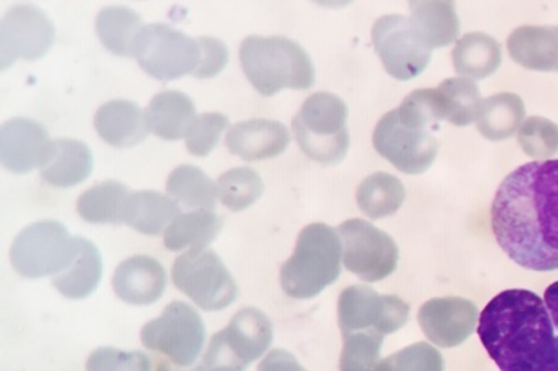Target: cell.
I'll return each mask as SVG.
<instances>
[{
    "instance_id": "6da1fadb",
    "label": "cell",
    "mask_w": 558,
    "mask_h": 371,
    "mask_svg": "<svg viewBox=\"0 0 558 371\" xmlns=\"http://www.w3.org/2000/svg\"><path fill=\"white\" fill-rule=\"evenodd\" d=\"M490 222L497 243L517 265L558 270V160L521 165L494 197Z\"/></svg>"
},
{
    "instance_id": "7a4b0ae2",
    "label": "cell",
    "mask_w": 558,
    "mask_h": 371,
    "mask_svg": "<svg viewBox=\"0 0 558 371\" xmlns=\"http://www.w3.org/2000/svg\"><path fill=\"white\" fill-rule=\"evenodd\" d=\"M477 334L502 371H547L557 354V334L544 299L526 289L497 294L481 312Z\"/></svg>"
},
{
    "instance_id": "3957f363",
    "label": "cell",
    "mask_w": 558,
    "mask_h": 371,
    "mask_svg": "<svg viewBox=\"0 0 558 371\" xmlns=\"http://www.w3.org/2000/svg\"><path fill=\"white\" fill-rule=\"evenodd\" d=\"M447 116L446 100L439 89L413 91L377 122L374 149L400 172H426L439 152L437 125Z\"/></svg>"
},
{
    "instance_id": "277c9868",
    "label": "cell",
    "mask_w": 558,
    "mask_h": 371,
    "mask_svg": "<svg viewBox=\"0 0 558 371\" xmlns=\"http://www.w3.org/2000/svg\"><path fill=\"white\" fill-rule=\"evenodd\" d=\"M240 62L253 88L263 96L314 85L311 57L299 42L283 36H248L240 46Z\"/></svg>"
},
{
    "instance_id": "5b68a950",
    "label": "cell",
    "mask_w": 558,
    "mask_h": 371,
    "mask_svg": "<svg viewBox=\"0 0 558 371\" xmlns=\"http://www.w3.org/2000/svg\"><path fill=\"white\" fill-rule=\"evenodd\" d=\"M347 119L349 107L339 96L332 92L311 94L293 116V135L311 160L323 165H336L349 152Z\"/></svg>"
},
{
    "instance_id": "8992f818",
    "label": "cell",
    "mask_w": 558,
    "mask_h": 371,
    "mask_svg": "<svg viewBox=\"0 0 558 371\" xmlns=\"http://www.w3.org/2000/svg\"><path fill=\"white\" fill-rule=\"evenodd\" d=\"M339 275V243L332 230L307 226L295 256L283 265L282 284L293 297H311Z\"/></svg>"
},
{
    "instance_id": "52a82bcc",
    "label": "cell",
    "mask_w": 558,
    "mask_h": 371,
    "mask_svg": "<svg viewBox=\"0 0 558 371\" xmlns=\"http://www.w3.org/2000/svg\"><path fill=\"white\" fill-rule=\"evenodd\" d=\"M135 59L153 78L172 82L195 73L202 60V47L198 39L166 23H149L136 39Z\"/></svg>"
},
{
    "instance_id": "ba28073f",
    "label": "cell",
    "mask_w": 558,
    "mask_h": 371,
    "mask_svg": "<svg viewBox=\"0 0 558 371\" xmlns=\"http://www.w3.org/2000/svg\"><path fill=\"white\" fill-rule=\"evenodd\" d=\"M172 280L177 289L207 312L227 309L236 297L235 280L213 249H192L177 257Z\"/></svg>"
},
{
    "instance_id": "9c48e42d",
    "label": "cell",
    "mask_w": 558,
    "mask_h": 371,
    "mask_svg": "<svg viewBox=\"0 0 558 371\" xmlns=\"http://www.w3.org/2000/svg\"><path fill=\"white\" fill-rule=\"evenodd\" d=\"M75 243L65 226L52 220L29 225L13 240L10 260L28 279L59 275L72 262Z\"/></svg>"
},
{
    "instance_id": "30bf717a",
    "label": "cell",
    "mask_w": 558,
    "mask_h": 371,
    "mask_svg": "<svg viewBox=\"0 0 558 371\" xmlns=\"http://www.w3.org/2000/svg\"><path fill=\"white\" fill-rule=\"evenodd\" d=\"M371 39L384 69L399 82L416 78L429 65L433 49L407 16H380L374 23Z\"/></svg>"
},
{
    "instance_id": "8fae6325",
    "label": "cell",
    "mask_w": 558,
    "mask_h": 371,
    "mask_svg": "<svg viewBox=\"0 0 558 371\" xmlns=\"http://www.w3.org/2000/svg\"><path fill=\"white\" fill-rule=\"evenodd\" d=\"M206 330L202 316L190 304H169L159 319L142 327V343L169 357L177 366H192L202 353Z\"/></svg>"
},
{
    "instance_id": "7c38bea8",
    "label": "cell",
    "mask_w": 558,
    "mask_h": 371,
    "mask_svg": "<svg viewBox=\"0 0 558 371\" xmlns=\"http://www.w3.org/2000/svg\"><path fill=\"white\" fill-rule=\"evenodd\" d=\"M56 39L49 16L32 3H16L0 23V62L9 69L15 60H36L45 55Z\"/></svg>"
},
{
    "instance_id": "4fadbf2b",
    "label": "cell",
    "mask_w": 558,
    "mask_h": 371,
    "mask_svg": "<svg viewBox=\"0 0 558 371\" xmlns=\"http://www.w3.org/2000/svg\"><path fill=\"white\" fill-rule=\"evenodd\" d=\"M270 343V325L264 313L242 309L226 330L214 334L204 359L235 367L248 363Z\"/></svg>"
},
{
    "instance_id": "5bb4252c",
    "label": "cell",
    "mask_w": 558,
    "mask_h": 371,
    "mask_svg": "<svg viewBox=\"0 0 558 371\" xmlns=\"http://www.w3.org/2000/svg\"><path fill=\"white\" fill-rule=\"evenodd\" d=\"M48 129L32 119L7 120L0 129V159L2 165L13 173H28L41 169L48 152Z\"/></svg>"
},
{
    "instance_id": "9a60e30c",
    "label": "cell",
    "mask_w": 558,
    "mask_h": 371,
    "mask_svg": "<svg viewBox=\"0 0 558 371\" xmlns=\"http://www.w3.org/2000/svg\"><path fill=\"white\" fill-rule=\"evenodd\" d=\"M290 144V133L283 123L277 120L253 119L230 126L226 136V146L240 159H274L286 152Z\"/></svg>"
},
{
    "instance_id": "2e32d148",
    "label": "cell",
    "mask_w": 558,
    "mask_h": 371,
    "mask_svg": "<svg viewBox=\"0 0 558 371\" xmlns=\"http://www.w3.org/2000/svg\"><path fill=\"white\" fill-rule=\"evenodd\" d=\"M167 275L163 267L148 256L123 260L113 273L112 286L117 297L132 306H149L162 296Z\"/></svg>"
},
{
    "instance_id": "e0dca14e",
    "label": "cell",
    "mask_w": 558,
    "mask_h": 371,
    "mask_svg": "<svg viewBox=\"0 0 558 371\" xmlns=\"http://www.w3.org/2000/svg\"><path fill=\"white\" fill-rule=\"evenodd\" d=\"M95 128L113 147L136 146L151 133L146 110L126 99L102 103L95 115Z\"/></svg>"
},
{
    "instance_id": "ac0fdd59",
    "label": "cell",
    "mask_w": 558,
    "mask_h": 371,
    "mask_svg": "<svg viewBox=\"0 0 558 371\" xmlns=\"http://www.w3.org/2000/svg\"><path fill=\"white\" fill-rule=\"evenodd\" d=\"M508 53L518 65L534 72H558V26L524 25L507 41Z\"/></svg>"
},
{
    "instance_id": "d6986e66",
    "label": "cell",
    "mask_w": 558,
    "mask_h": 371,
    "mask_svg": "<svg viewBox=\"0 0 558 371\" xmlns=\"http://www.w3.org/2000/svg\"><path fill=\"white\" fill-rule=\"evenodd\" d=\"M39 172L46 183L56 187L80 185L93 172L92 149L83 140L52 139Z\"/></svg>"
},
{
    "instance_id": "ffe728a7",
    "label": "cell",
    "mask_w": 558,
    "mask_h": 371,
    "mask_svg": "<svg viewBox=\"0 0 558 371\" xmlns=\"http://www.w3.org/2000/svg\"><path fill=\"white\" fill-rule=\"evenodd\" d=\"M180 215L179 203L172 197L157 190H135L126 200L123 223L136 232L157 236L166 233Z\"/></svg>"
},
{
    "instance_id": "44dd1931",
    "label": "cell",
    "mask_w": 558,
    "mask_h": 371,
    "mask_svg": "<svg viewBox=\"0 0 558 371\" xmlns=\"http://www.w3.org/2000/svg\"><path fill=\"white\" fill-rule=\"evenodd\" d=\"M75 253L65 270L53 276L52 284L70 299L88 297L101 280L102 262L98 247L85 237H73Z\"/></svg>"
},
{
    "instance_id": "7402d4cb",
    "label": "cell",
    "mask_w": 558,
    "mask_h": 371,
    "mask_svg": "<svg viewBox=\"0 0 558 371\" xmlns=\"http://www.w3.org/2000/svg\"><path fill=\"white\" fill-rule=\"evenodd\" d=\"M146 115L151 133L167 140L185 138L198 116L195 103L182 91L157 92L146 109Z\"/></svg>"
},
{
    "instance_id": "603a6c76",
    "label": "cell",
    "mask_w": 558,
    "mask_h": 371,
    "mask_svg": "<svg viewBox=\"0 0 558 371\" xmlns=\"http://www.w3.org/2000/svg\"><path fill=\"white\" fill-rule=\"evenodd\" d=\"M452 60L453 69L463 78H489L502 63V47L486 33H468L458 39Z\"/></svg>"
},
{
    "instance_id": "cb8c5ba5",
    "label": "cell",
    "mask_w": 558,
    "mask_h": 371,
    "mask_svg": "<svg viewBox=\"0 0 558 371\" xmlns=\"http://www.w3.org/2000/svg\"><path fill=\"white\" fill-rule=\"evenodd\" d=\"M145 28L142 16L125 5H109L96 16V33L102 46L120 57H135L136 39Z\"/></svg>"
},
{
    "instance_id": "d4e9b609",
    "label": "cell",
    "mask_w": 558,
    "mask_h": 371,
    "mask_svg": "<svg viewBox=\"0 0 558 371\" xmlns=\"http://www.w3.org/2000/svg\"><path fill=\"white\" fill-rule=\"evenodd\" d=\"M526 115L523 99L513 92H499L483 100L476 119L477 132L489 140H506L521 128Z\"/></svg>"
},
{
    "instance_id": "484cf974",
    "label": "cell",
    "mask_w": 558,
    "mask_h": 371,
    "mask_svg": "<svg viewBox=\"0 0 558 371\" xmlns=\"http://www.w3.org/2000/svg\"><path fill=\"white\" fill-rule=\"evenodd\" d=\"M410 20L416 26L430 49L446 47L457 41L460 32L456 3L453 2H411Z\"/></svg>"
},
{
    "instance_id": "4316f807",
    "label": "cell",
    "mask_w": 558,
    "mask_h": 371,
    "mask_svg": "<svg viewBox=\"0 0 558 371\" xmlns=\"http://www.w3.org/2000/svg\"><path fill=\"white\" fill-rule=\"evenodd\" d=\"M222 217L214 210H193L182 213L163 233V246L169 250L206 249L222 230Z\"/></svg>"
},
{
    "instance_id": "83f0119b",
    "label": "cell",
    "mask_w": 558,
    "mask_h": 371,
    "mask_svg": "<svg viewBox=\"0 0 558 371\" xmlns=\"http://www.w3.org/2000/svg\"><path fill=\"white\" fill-rule=\"evenodd\" d=\"M166 190L177 203L193 210H214L219 197L216 183L202 169L189 163L170 172Z\"/></svg>"
},
{
    "instance_id": "f1b7e54d",
    "label": "cell",
    "mask_w": 558,
    "mask_h": 371,
    "mask_svg": "<svg viewBox=\"0 0 558 371\" xmlns=\"http://www.w3.org/2000/svg\"><path fill=\"white\" fill-rule=\"evenodd\" d=\"M129 197V187L109 180L85 190L78 197L76 210L86 222L119 225L123 223V212Z\"/></svg>"
},
{
    "instance_id": "f546056e",
    "label": "cell",
    "mask_w": 558,
    "mask_h": 371,
    "mask_svg": "<svg viewBox=\"0 0 558 371\" xmlns=\"http://www.w3.org/2000/svg\"><path fill=\"white\" fill-rule=\"evenodd\" d=\"M437 89L446 99L447 112H449L447 122L456 126H468L476 122L483 99H481L480 86L473 79L457 76L440 83Z\"/></svg>"
},
{
    "instance_id": "4dcf8cb0",
    "label": "cell",
    "mask_w": 558,
    "mask_h": 371,
    "mask_svg": "<svg viewBox=\"0 0 558 371\" xmlns=\"http://www.w3.org/2000/svg\"><path fill=\"white\" fill-rule=\"evenodd\" d=\"M264 185L256 170L250 166H239L229 170L217 180L219 199L230 210H243L252 206L263 194Z\"/></svg>"
},
{
    "instance_id": "1f68e13d",
    "label": "cell",
    "mask_w": 558,
    "mask_h": 371,
    "mask_svg": "<svg viewBox=\"0 0 558 371\" xmlns=\"http://www.w3.org/2000/svg\"><path fill=\"white\" fill-rule=\"evenodd\" d=\"M402 197V183L389 173H374L357 187V202L371 215L389 212Z\"/></svg>"
},
{
    "instance_id": "d6a6232c",
    "label": "cell",
    "mask_w": 558,
    "mask_h": 371,
    "mask_svg": "<svg viewBox=\"0 0 558 371\" xmlns=\"http://www.w3.org/2000/svg\"><path fill=\"white\" fill-rule=\"evenodd\" d=\"M349 243V253H347V265L353 272L363 276H376L379 270L376 269L379 263V257H376V250H373L376 243V234L371 232L369 226L361 222H349L342 226Z\"/></svg>"
},
{
    "instance_id": "836d02e7",
    "label": "cell",
    "mask_w": 558,
    "mask_h": 371,
    "mask_svg": "<svg viewBox=\"0 0 558 371\" xmlns=\"http://www.w3.org/2000/svg\"><path fill=\"white\" fill-rule=\"evenodd\" d=\"M518 143L526 156L550 160L558 153V125L544 116H530L518 129Z\"/></svg>"
},
{
    "instance_id": "e575fe53",
    "label": "cell",
    "mask_w": 558,
    "mask_h": 371,
    "mask_svg": "<svg viewBox=\"0 0 558 371\" xmlns=\"http://www.w3.org/2000/svg\"><path fill=\"white\" fill-rule=\"evenodd\" d=\"M227 128H229V116L219 112L202 113L196 116L186 133V149L196 157L209 156Z\"/></svg>"
},
{
    "instance_id": "d590c367",
    "label": "cell",
    "mask_w": 558,
    "mask_h": 371,
    "mask_svg": "<svg viewBox=\"0 0 558 371\" xmlns=\"http://www.w3.org/2000/svg\"><path fill=\"white\" fill-rule=\"evenodd\" d=\"M88 371H149V357L143 353H123L99 347L89 356Z\"/></svg>"
},
{
    "instance_id": "8d00e7d4",
    "label": "cell",
    "mask_w": 558,
    "mask_h": 371,
    "mask_svg": "<svg viewBox=\"0 0 558 371\" xmlns=\"http://www.w3.org/2000/svg\"><path fill=\"white\" fill-rule=\"evenodd\" d=\"M198 42L202 47V60H199L198 69L195 70L193 76L206 79L219 75L229 62V49H227L226 42L210 38V36H202L198 38Z\"/></svg>"
},
{
    "instance_id": "74e56055",
    "label": "cell",
    "mask_w": 558,
    "mask_h": 371,
    "mask_svg": "<svg viewBox=\"0 0 558 371\" xmlns=\"http://www.w3.org/2000/svg\"><path fill=\"white\" fill-rule=\"evenodd\" d=\"M544 302H546L550 317H553L554 326L558 331V281L547 287L546 294H544Z\"/></svg>"
}]
</instances>
